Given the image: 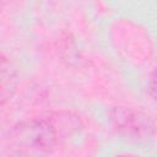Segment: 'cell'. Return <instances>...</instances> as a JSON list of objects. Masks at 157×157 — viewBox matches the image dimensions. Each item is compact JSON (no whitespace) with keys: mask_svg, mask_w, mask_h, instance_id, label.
I'll return each mask as SVG.
<instances>
[{"mask_svg":"<svg viewBox=\"0 0 157 157\" xmlns=\"http://www.w3.org/2000/svg\"><path fill=\"white\" fill-rule=\"evenodd\" d=\"M82 128L80 117L69 110H60L18 123L9 135V152L23 156L52 153L65 139Z\"/></svg>","mask_w":157,"mask_h":157,"instance_id":"6da1fadb","label":"cell"},{"mask_svg":"<svg viewBox=\"0 0 157 157\" xmlns=\"http://www.w3.org/2000/svg\"><path fill=\"white\" fill-rule=\"evenodd\" d=\"M18 83V74L13 63L0 53V107L13 96Z\"/></svg>","mask_w":157,"mask_h":157,"instance_id":"3957f363","label":"cell"},{"mask_svg":"<svg viewBox=\"0 0 157 157\" xmlns=\"http://www.w3.org/2000/svg\"><path fill=\"white\" fill-rule=\"evenodd\" d=\"M1 4H2V0H0V9H1Z\"/></svg>","mask_w":157,"mask_h":157,"instance_id":"277c9868","label":"cell"},{"mask_svg":"<svg viewBox=\"0 0 157 157\" xmlns=\"http://www.w3.org/2000/svg\"><path fill=\"white\" fill-rule=\"evenodd\" d=\"M109 121L119 135L132 140L144 141L155 135V119L134 108L114 107L109 112Z\"/></svg>","mask_w":157,"mask_h":157,"instance_id":"7a4b0ae2","label":"cell"}]
</instances>
